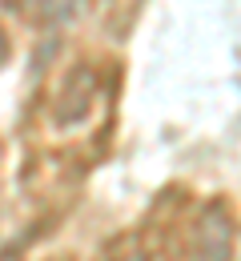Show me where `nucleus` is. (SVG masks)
I'll return each instance as SVG.
<instances>
[{
    "mask_svg": "<svg viewBox=\"0 0 241 261\" xmlns=\"http://www.w3.org/2000/svg\"><path fill=\"white\" fill-rule=\"evenodd\" d=\"M81 12V0H44L40 4V16L48 20V24H61V20H72Z\"/></svg>",
    "mask_w": 241,
    "mask_h": 261,
    "instance_id": "obj_2",
    "label": "nucleus"
},
{
    "mask_svg": "<svg viewBox=\"0 0 241 261\" xmlns=\"http://www.w3.org/2000/svg\"><path fill=\"white\" fill-rule=\"evenodd\" d=\"M117 261H153V257H145V253H133V257H117Z\"/></svg>",
    "mask_w": 241,
    "mask_h": 261,
    "instance_id": "obj_3",
    "label": "nucleus"
},
{
    "mask_svg": "<svg viewBox=\"0 0 241 261\" xmlns=\"http://www.w3.org/2000/svg\"><path fill=\"white\" fill-rule=\"evenodd\" d=\"M193 253L197 261H233V217L225 205H209L193 233Z\"/></svg>",
    "mask_w": 241,
    "mask_h": 261,
    "instance_id": "obj_1",
    "label": "nucleus"
}]
</instances>
